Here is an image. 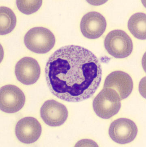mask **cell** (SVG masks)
Segmentation results:
<instances>
[{"label": "cell", "instance_id": "7c38bea8", "mask_svg": "<svg viewBox=\"0 0 146 147\" xmlns=\"http://www.w3.org/2000/svg\"><path fill=\"white\" fill-rule=\"evenodd\" d=\"M128 28L130 33L136 38L145 40L146 15L144 13L138 12L131 16L128 22Z\"/></svg>", "mask_w": 146, "mask_h": 147}, {"label": "cell", "instance_id": "30bf717a", "mask_svg": "<svg viewBox=\"0 0 146 147\" xmlns=\"http://www.w3.org/2000/svg\"><path fill=\"white\" fill-rule=\"evenodd\" d=\"M42 132L40 123L36 119L25 117L19 120L16 125L15 133L17 139L25 144H31L39 139Z\"/></svg>", "mask_w": 146, "mask_h": 147}, {"label": "cell", "instance_id": "5b68a950", "mask_svg": "<svg viewBox=\"0 0 146 147\" xmlns=\"http://www.w3.org/2000/svg\"><path fill=\"white\" fill-rule=\"evenodd\" d=\"M25 100L24 92L17 86L9 84L1 88L0 108L4 112H18L24 107Z\"/></svg>", "mask_w": 146, "mask_h": 147}, {"label": "cell", "instance_id": "6da1fadb", "mask_svg": "<svg viewBox=\"0 0 146 147\" xmlns=\"http://www.w3.org/2000/svg\"><path fill=\"white\" fill-rule=\"evenodd\" d=\"M101 76L98 58L79 46L59 49L49 57L45 67V78L51 92L68 102L90 98L100 85Z\"/></svg>", "mask_w": 146, "mask_h": 147}, {"label": "cell", "instance_id": "3957f363", "mask_svg": "<svg viewBox=\"0 0 146 147\" xmlns=\"http://www.w3.org/2000/svg\"><path fill=\"white\" fill-rule=\"evenodd\" d=\"M55 35L50 30L43 27H36L26 33L24 43L31 51L39 54L49 52L55 44Z\"/></svg>", "mask_w": 146, "mask_h": 147}, {"label": "cell", "instance_id": "4fadbf2b", "mask_svg": "<svg viewBox=\"0 0 146 147\" xmlns=\"http://www.w3.org/2000/svg\"><path fill=\"white\" fill-rule=\"evenodd\" d=\"M17 19L15 13L9 8H0V34L6 35L11 32L16 26Z\"/></svg>", "mask_w": 146, "mask_h": 147}, {"label": "cell", "instance_id": "8fae6325", "mask_svg": "<svg viewBox=\"0 0 146 147\" xmlns=\"http://www.w3.org/2000/svg\"><path fill=\"white\" fill-rule=\"evenodd\" d=\"M103 88L114 89L118 93L121 100H123L128 97L132 92L133 80L128 74L122 71H115L106 77Z\"/></svg>", "mask_w": 146, "mask_h": 147}, {"label": "cell", "instance_id": "8992f818", "mask_svg": "<svg viewBox=\"0 0 146 147\" xmlns=\"http://www.w3.org/2000/svg\"><path fill=\"white\" fill-rule=\"evenodd\" d=\"M138 128L135 123L128 119H118L111 123L109 135L114 142L120 144H128L135 140Z\"/></svg>", "mask_w": 146, "mask_h": 147}, {"label": "cell", "instance_id": "5bb4252c", "mask_svg": "<svg viewBox=\"0 0 146 147\" xmlns=\"http://www.w3.org/2000/svg\"><path fill=\"white\" fill-rule=\"evenodd\" d=\"M42 1H27V0H18L16 1V4L18 9L21 12L27 15L32 14L39 9Z\"/></svg>", "mask_w": 146, "mask_h": 147}, {"label": "cell", "instance_id": "ba28073f", "mask_svg": "<svg viewBox=\"0 0 146 147\" xmlns=\"http://www.w3.org/2000/svg\"><path fill=\"white\" fill-rule=\"evenodd\" d=\"M107 23L102 14L96 11L87 13L82 18L80 28L85 37L91 39L99 38L106 30Z\"/></svg>", "mask_w": 146, "mask_h": 147}, {"label": "cell", "instance_id": "7a4b0ae2", "mask_svg": "<svg viewBox=\"0 0 146 147\" xmlns=\"http://www.w3.org/2000/svg\"><path fill=\"white\" fill-rule=\"evenodd\" d=\"M121 99L116 90L103 88L94 99L93 106L99 117L108 119L119 112L121 108Z\"/></svg>", "mask_w": 146, "mask_h": 147}, {"label": "cell", "instance_id": "52a82bcc", "mask_svg": "<svg viewBox=\"0 0 146 147\" xmlns=\"http://www.w3.org/2000/svg\"><path fill=\"white\" fill-rule=\"evenodd\" d=\"M41 117L43 121L51 127H57L67 119L68 112L65 105L55 100L45 101L40 109Z\"/></svg>", "mask_w": 146, "mask_h": 147}, {"label": "cell", "instance_id": "9c48e42d", "mask_svg": "<svg viewBox=\"0 0 146 147\" xmlns=\"http://www.w3.org/2000/svg\"><path fill=\"white\" fill-rule=\"evenodd\" d=\"M15 73L17 80L21 83L32 85L39 79L40 67L37 61L32 57H24L16 64Z\"/></svg>", "mask_w": 146, "mask_h": 147}, {"label": "cell", "instance_id": "277c9868", "mask_svg": "<svg viewBox=\"0 0 146 147\" xmlns=\"http://www.w3.org/2000/svg\"><path fill=\"white\" fill-rule=\"evenodd\" d=\"M104 46L108 53L116 58L128 57L133 49L131 38L125 32L120 30L108 33L104 40Z\"/></svg>", "mask_w": 146, "mask_h": 147}]
</instances>
